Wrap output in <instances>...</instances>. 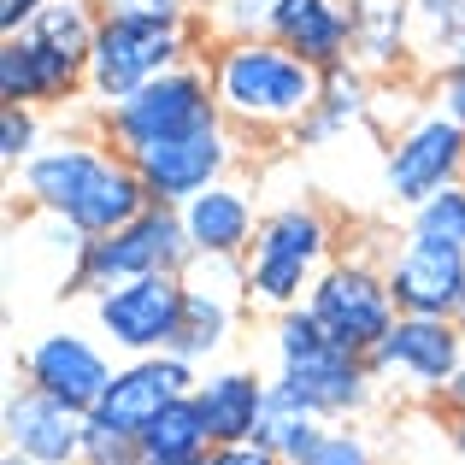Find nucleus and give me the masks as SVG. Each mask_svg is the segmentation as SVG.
I'll return each mask as SVG.
<instances>
[{
  "label": "nucleus",
  "instance_id": "23",
  "mask_svg": "<svg viewBox=\"0 0 465 465\" xmlns=\"http://www.w3.org/2000/svg\"><path fill=\"white\" fill-rule=\"evenodd\" d=\"M324 436H330V419H324V412H312L307 401L295 395V389L272 377V389H265V407H260V424H253V442L272 448L277 460L301 465L318 442H324Z\"/></svg>",
  "mask_w": 465,
  "mask_h": 465
},
{
  "label": "nucleus",
  "instance_id": "2",
  "mask_svg": "<svg viewBox=\"0 0 465 465\" xmlns=\"http://www.w3.org/2000/svg\"><path fill=\"white\" fill-rule=\"evenodd\" d=\"M206 71H213V94L224 124L242 136H283L301 130L307 113L324 94V71L289 54L277 35H230V42L206 47Z\"/></svg>",
  "mask_w": 465,
  "mask_h": 465
},
{
  "label": "nucleus",
  "instance_id": "41",
  "mask_svg": "<svg viewBox=\"0 0 465 465\" xmlns=\"http://www.w3.org/2000/svg\"><path fill=\"white\" fill-rule=\"evenodd\" d=\"M0 465H35V460H24V454H0Z\"/></svg>",
  "mask_w": 465,
  "mask_h": 465
},
{
  "label": "nucleus",
  "instance_id": "4",
  "mask_svg": "<svg viewBox=\"0 0 465 465\" xmlns=\"http://www.w3.org/2000/svg\"><path fill=\"white\" fill-rule=\"evenodd\" d=\"M336 260V218L312 201H283L260 213L253 248L242 253V277H248V301L265 312L307 307L312 283L324 265Z\"/></svg>",
  "mask_w": 465,
  "mask_h": 465
},
{
  "label": "nucleus",
  "instance_id": "27",
  "mask_svg": "<svg viewBox=\"0 0 465 465\" xmlns=\"http://www.w3.org/2000/svg\"><path fill=\"white\" fill-rule=\"evenodd\" d=\"M42 153V106H12L0 101V165L18 171L24 159Z\"/></svg>",
  "mask_w": 465,
  "mask_h": 465
},
{
  "label": "nucleus",
  "instance_id": "11",
  "mask_svg": "<svg viewBox=\"0 0 465 465\" xmlns=\"http://www.w3.org/2000/svg\"><path fill=\"white\" fill-rule=\"evenodd\" d=\"M242 130L224 124V118H213V124L189 130V136H171V142H153V148L130 153L142 171V189H148L153 206H189L201 189H213V183L230 177V165H236V148H242Z\"/></svg>",
  "mask_w": 465,
  "mask_h": 465
},
{
  "label": "nucleus",
  "instance_id": "1",
  "mask_svg": "<svg viewBox=\"0 0 465 465\" xmlns=\"http://www.w3.org/2000/svg\"><path fill=\"white\" fill-rule=\"evenodd\" d=\"M18 194L30 213H47L54 224L89 236H113L118 224H130L136 213H148V189L142 171L124 148L94 130V136H59L42 142V153L18 165Z\"/></svg>",
  "mask_w": 465,
  "mask_h": 465
},
{
  "label": "nucleus",
  "instance_id": "15",
  "mask_svg": "<svg viewBox=\"0 0 465 465\" xmlns=\"http://www.w3.org/2000/svg\"><path fill=\"white\" fill-rule=\"evenodd\" d=\"M18 371H24V383L59 395L65 407L94 412L118 365L106 360V348L94 336H83V330H47V336H35L30 348L18 353Z\"/></svg>",
  "mask_w": 465,
  "mask_h": 465
},
{
  "label": "nucleus",
  "instance_id": "18",
  "mask_svg": "<svg viewBox=\"0 0 465 465\" xmlns=\"http://www.w3.org/2000/svg\"><path fill=\"white\" fill-rule=\"evenodd\" d=\"M89 94V65L65 59L59 47L35 42L30 30L0 42V101L12 106H65Z\"/></svg>",
  "mask_w": 465,
  "mask_h": 465
},
{
  "label": "nucleus",
  "instance_id": "29",
  "mask_svg": "<svg viewBox=\"0 0 465 465\" xmlns=\"http://www.w3.org/2000/svg\"><path fill=\"white\" fill-rule=\"evenodd\" d=\"M83 465H142V436L113 430V424H101L89 412V424H83Z\"/></svg>",
  "mask_w": 465,
  "mask_h": 465
},
{
  "label": "nucleus",
  "instance_id": "34",
  "mask_svg": "<svg viewBox=\"0 0 465 465\" xmlns=\"http://www.w3.org/2000/svg\"><path fill=\"white\" fill-rule=\"evenodd\" d=\"M101 12H113V18H148V24H189L194 18L189 0H101Z\"/></svg>",
  "mask_w": 465,
  "mask_h": 465
},
{
  "label": "nucleus",
  "instance_id": "43",
  "mask_svg": "<svg viewBox=\"0 0 465 465\" xmlns=\"http://www.w3.org/2000/svg\"><path fill=\"white\" fill-rule=\"evenodd\" d=\"M460 183H465V177H460Z\"/></svg>",
  "mask_w": 465,
  "mask_h": 465
},
{
  "label": "nucleus",
  "instance_id": "16",
  "mask_svg": "<svg viewBox=\"0 0 465 465\" xmlns=\"http://www.w3.org/2000/svg\"><path fill=\"white\" fill-rule=\"evenodd\" d=\"M194 383H201V371H194V360H183V353H148V360H124V365L113 371V383H106L94 419L113 424V430L142 436V430L159 419V412H165L177 395H189Z\"/></svg>",
  "mask_w": 465,
  "mask_h": 465
},
{
  "label": "nucleus",
  "instance_id": "26",
  "mask_svg": "<svg viewBox=\"0 0 465 465\" xmlns=\"http://www.w3.org/2000/svg\"><path fill=\"white\" fill-rule=\"evenodd\" d=\"M101 0H47L42 12H35V24H30V35L35 42H47V47H59L65 59H77V65H89V54H94V35H101ZM24 35V30H18Z\"/></svg>",
  "mask_w": 465,
  "mask_h": 465
},
{
  "label": "nucleus",
  "instance_id": "24",
  "mask_svg": "<svg viewBox=\"0 0 465 465\" xmlns=\"http://www.w3.org/2000/svg\"><path fill=\"white\" fill-rule=\"evenodd\" d=\"M365 118H371V77H365L360 65H336V71H324V94H318V106L307 113V124H301L295 136L307 142V148H318V142H330V136H348Z\"/></svg>",
  "mask_w": 465,
  "mask_h": 465
},
{
  "label": "nucleus",
  "instance_id": "8",
  "mask_svg": "<svg viewBox=\"0 0 465 465\" xmlns=\"http://www.w3.org/2000/svg\"><path fill=\"white\" fill-rule=\"evenodd\" d=\"M365 360H371V371H377L383 389H395V395H407V401H436V407H442L448 383H454V371L465 360V330H460V318L401 312L395 330H389Z\"/></svg>",
  "mask_w": 465,
  "mask_h": 465
},
{
  "label": "nucleus",
  "instance_id": "7",
  "mask_svg": "<svg viewBox=\"0 0 465 465\" xmlns=\"http://www.w3.org/2000/svg\"><path fill=\"white\" fill-rule=\"evenodd\" d=\"M194 242L183 230L177 206H148L130 224H118L113 236H89L77 242V265H71V289H113L130 277H153V272H189Z\"/></svg>",
  "mask_w": 465,
  "mask_h": 465
},
{
  "label": "nucleus",
  "instance_id": "36",
  "mask_svg": "<svg viewBox=\"0 0 465 465\" xmlns=\"http://www.w3.org/2000/svg\"><path fill=\"white\" fill-rule=\"evenodd\" d=\"M47 0H0V35H18L35 24V12H42Z\"/></svg>",
  "mask_w": 465,
  "mask_h": 465
},
{
  "label": "nucleus",
  "instance_id": "30",
  "mask_svg": "<svg viewBox=\"0 0 465 465\" xmlns=\"http://www.w3.org/2000/svg\"><path fill=\"white\" fill-rule=\"evenodd\" d=\"M272 12L277 0H218L213 18H206V30L213 35H272Z\"/></svg>",
  "mask_w": 465,
  "mask_h": 465
},
{
  "label": "nucleus",
  "instance_id": "5",
  "mask_svg": "<svg viewBox=\"0 0 465 465\" xmlns=\"http://www.w3.org/2000/svg\"><path fill=\"white\" fill-rule=\"evenodd\" d=\"M213 118H224L218 113V94H213V71H206V59H183L165 77L142 83L136 94L101 106V113H94V130H101L113 148L142 153V148H153V142L189 136V130L213 124Z\"/></svg>",
  "mask_w": 465,
  "mask_h": 465
},
{
  "label": "nucleus",
  "instance_id": "39",
  "mask_svg": "<svg viewBox=\"0 0 465 465\" xmlns=\"http://www.w3.org/2000/svg\"><path fill=\"white\" fill-rule=\"evenodd\" d=\"M436 59H442V65H448V59H465V18H460V30L448 35V47H442V54H436Z\"/></svg>",
  "mask_w": 465,
  "mask_h": 465
},
{
  "label": "nucleus",
  "instance_id": "19",
  "mask_svg": "<svg viewBox=\"0 0 465 465\" xmlns=\"http://www.w3.org/2000/svg\"><path fill=\"white\" fill-rule=\"evenodd\" d=\"M272 35L301 54L318 71H336L353 65V18H348V0H277L272 12Z\"/></svg>",
  "mask_w": 465,
  "mask_h": 465
},
{
  "label": "nucleus",
  "instance_id": "28",
  "mask_svg": "<svg viewBox=\"0 0 465 465\" xmlns=\"http://www.w3.org/2000/svg\"><path fill=\"white\" fill-rule=\"evenodd\" d=\"M407 230H424V236H442L454 242V248L465 253V183H454V189L430 194L424 206H412V224Z\"/></svg>",
  "mask_w": 465,
  "mask_h": 465
},
{
  "label": "nucleus",
  "instance_id": "33",
  "mask_svg": "<svg viewBox=\"0 0 465 465\" xmlns=\"http://www.w3.org/2000/svg\"><path fill=\"white\" fill-rule=\"evenodd\" d=\"M430 106L465 124V59H448V65L430 71Z\"/></svg>",
  "mask_w": 465,
  "mask_h": 465
},
{
  "label": "nucleus",
  "instance_id": "31",
  "mask_svg": "<svg viewBox=\"0 0 465 465\" xmlns=\"http://www.w3.org/2000/svg\"><path fill=\"white\" fill-rule=\"evenodd\" d=\"M412 12H419V42L430 47V54H442L448 35H454L460 18H465V0H412Z\"/></svg>",
  "mask_w": 465,
  "mask_h": 465
},
{
  "label": "nucleus",
  "instance_id": "38",
  "mask_svg": "<svg viewBox=\"0 0 465 465\" xmlns=\"http://www.w3.org/2000/svg\"><path fill=\"white\" fill-rule=\"evenodd\" d=\"M448 442H454V454L465 465V412H448Z\"/></svg>",
  "mask_w": 465,
  "mask_h": 465
},
{
  "label": "nucleus",
  "instance_id": "10",
  "mask_svg": "<svg viewBox=\"0 0 465 465\" xmlns=\"http://www.w3.org/2000/svg\"><path fill=\"white\" fill-rule=\"evenodd\" d=\"M89 307H94V330L124 360L171 353L183 336V272H153V277H130V283L94 289Z\"/></svg>",
  "mask_w": 465,
  "mask_h": 465
},
{
  "label": "nucleus",
  "instance_id": "21",
  "mask_svg": "<svg viewBox=\"0 0 465 465\" xmlns=\"http://www.w3.org/2000/svg\"><path fill=\"white\" fill-rule=\"evenodd\" d=\"M348 18H353V65L365 77H395L412 59V42H419L412 0H348Z\"/></svg>",
  "mask_w": 465,
  "mask_h": 465
},
{
  "label": "nucleus",
  "instance_id": "25",
  "mask_svg": "<svg viewBox=\"0 0 465 465\" xmlns=\"http://www.w3.org/2000/svg\"><path fill=\"white\" fill-rule=\"evenodd\" d=\"M142 454H153V460H206L213 454V430H206V412H201V401H194V389L177 395L148 430H142Z\"/></svg>",
  "mask_w": 465,
  "mask_h": 465
},
{
  "label": "nucleus",
  "instance_id": "40",
  "mask_svg": "<svg viewBox=\"0 0 465 465\" xmlns=\"http://www.w3.org/2000/svg\"><path fill=\"white\" fill-rule=\"evenodd\" d=\"M142 465H206V460H153V454H142Z\"/></svg>",
  "mask_w": 465,
  "mask_h": 465
},
{
  "label": "nucleus",
  "instance_id": "17",
  "mask_svg": "<svg viewBox=\"0 0 465 465\" xmlns=\"http://www.w3.org/2000/svg\"><path fill=\"white\" fill-rule=\"evenodd\" d=\"M83 424H89V412L65 407L59 395L35 383H18L6 395V412H0L6 454H24L35 465H83Z\"/></svg>",
  "mask_w": 465,
  "mask_h": 465
},
{
  "label": "nucleus",
  "instance_id": "20",
  "mask_svg": "<svg viewBox=\"0 0 465 465\" xmlns=\"http://www.w3.org/2000/svg\"><path fill=\"white\" fill-rule=\"evenodd\" d=\"M183 230H189L194 253L201 260H242V253L253 248V230H260V213H253L248 189H236V183H213V189H201L189 206H183Z\"/></svg>",
  "mask_w": 465,
  "mask_h": 465
},
{
  "label": "nucleus",
  "instance_id": "42",
  "mask_svg": "<svg viewBox=\"0 0 465 465\" xmlns=\"http://www.w3.org/2000/svg\"><path fill=\"white\" fill-rule=\"evenodd\" d=\"M454 318H460V330H465V301H460V312H454Z\"/></svg>",
  "mask_w": 465,
  "mask_h": 465
},
{
  "label": "nucleus",
  "instance_id": "32",
  "mask_svg": "<svg viewBox=\"0 0 465 465\" xmlns=\"http://www.w3.org/2000/svg\"><path fill=\"white\" fill-rule=\"evenodd\" d=\"M301 465H377V454H371V442H365L360 430H348V424H341V430H330Z\"/></svg>",
  "mask_w": 465,
  "mask_h": 465
},
{
  "label": "nucleus",
  "instance_id": "3",
  "mask_svg": "<svg viewBox=\"0 0 465 465\" xmlns=\"http://www.w3.org/2000/svg\"><path fill=\"white\" fill-rule=\"evenodd\" d=\"M272 353H277V383H289L312 412L330 424H353L377 407V371L365 353L341 348L324 336V324L307 307L272 312Z\"/></svg>",
  "mask_w": 465,
  "mask_h": 465
},
{
  "label": "nucleus",
  "instance_id": "37",
  "mask_svg": "<svg viewBox=\"0 0 465 465\" xmlns=\"http://www.w3.org/2000/svg\"><path fill=\"white\" fill-rule=\"evenodd\" d=\"M442 412H465V360H460L454 383H448V395H442Z\"/></svg>",
  "mask_w": 465,
  "mask_h": 465
},
{
  "label": "nucleus",
  "instance_id": "22",
  "mask_svg": "<svg viewBox=\"0 0 465 465\" xmlns=\"http://www.w3.org/2000/svg\"><path fill=\"white\" fill-rule=\"evenodd\" d=\"M265 389H272V377L242 371V365L206 371L201 383H194V401H201V412H206L213 448H224V442H253V424H260Z\"/></svg>",
  "mask_w": 465,
  "mask_h": 465
},
{
  "label": "nucleus",
  "instance_id": "35",
  "mask_svg": "<svg viewBox=\"0 0 465 465\" xmlns=\"http://www.w3.org/2000/svg\"><path fill=\"white\" fill-rule=\"evenodd\" d=\"M206 465H289V460H277L272 448H260V442H224V448L206 454Z\"/></svg>",
  "mask_w": 465,
  "mask_h": 465
},
{
  "label": "nucleus",
  "instance_id": "14",
  "mask_svg": "<svg viewBox=\"0 0 465 465\" xmlns=\"http://www.w3.org/2000/svg\"><path fill=\"white\" fill-rule=\"evenodd\" d=\"M389 289H395L401 312L419 318H454L465 301V253L442 236H424V230H407L395 242V253L383 260Z\"/></svg>",
  "mask_w": 465,
  "mask_h": 465
},
{
  "label": "nucleus",
  "instance_id": "9",
  "mask_svg": "<svg viewBox=\"0 0 465 465\" xmlns=\"http://www.w3.org/2000/svg\"><path fill=\"white\" fill-rule=\"evenodd\" d=\"M307 312L324 324L330 341H341V348H353V353H371L401 318L389 272L371 265V260H360V253L324 265V277H318L312 295H307Z\"/></svg>",
  "mask_w": 465,
  "mask_h": 465
},
{
  "label": "nucleus",
  "instance_id": "6",
  "mask_svg": "<svg viewBox=\"0 0 465 465\" xmlns=\"http://www.w3.org/2000/svg\"><path fill=\"white\" fill-rule=\"evenodd\" d=\"M183 59H201V24H148V18H101L89 54V101L113 106L124 94H136L142 83L165 77Z\"/></svg>",
  "mask_w": 465,
  "mask_h": 465
},
{
  "label": "nucleus",
  "instance_id": "13",
  "mask_svg": "<svg viewBox=\"0 0 465 465\" xmlns=\"http://www.w3.org/2000/svg\"><path fill=\"white\" fill-rule=\"evenodd\" d=\"M248 301V277H242V260H201L194 253L189 272H183V336L171 353L183 360H213L224 353V341L236 336V318Z\"/></svg>",
  "mask_w": 465,
  "mask_h": 465
},
{
  "label": "nucleus",
  "instance_id": "12",
  "mask_svg": "<svg viewBox=\"0 0 465 465\" xmlns=\"http://www.w3.org/2000/svg\"><path fill=\"white\" fill-rule=\"evenodd\" d=\"M465 177V124H454L448 113H419L407 130H395L383 153V183H389V201L395 206H424L430 194L454 189Z\"/></svg>",
  "mask_w": 465,
  "mask_h": 465
}]
</instances>
